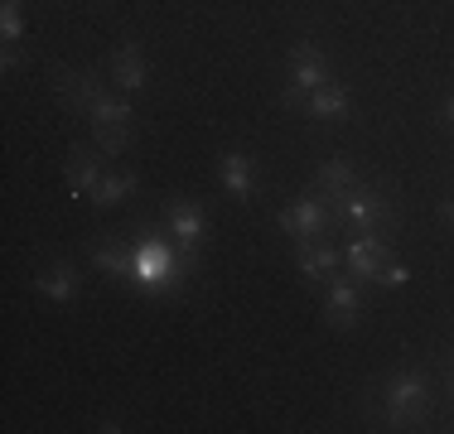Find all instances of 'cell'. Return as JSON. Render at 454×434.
<instances>
[{"instance_id":"cell-1","label":"cell","mask_w":454,"mask_h":434,"mask_svg":"<svg viewBox=\"0 0 454 434\" xmlns=\"http://www.w3.org/2000/svg\"><path fill=\"white\" fill-rule=\"evenodd\" d=\"M435 410V386L420 367H396L382 386H377L372 415L382 420V430H420Z\"/></svg>"},{"instance_id":"cell-2","label":"cell","mask_w":454,"mask_h":434,"mask_svg":"<svg viewBox=\"0 0 454 434\" xmlns=\"http://www.w3.org/2000/svg\"><path fill=\"white\" fill-rule=\"evenodd\" d=\"M333 217H339V227H348V232H392V227L402 222V208H396L392 183L358 179L339 203H333Z\"/></svg>"},{"instance_id":"cell-3","label":"cell","mask_w":454,"mask_h":434,"mask_svg":"<svg viewBox=\"0 0 454 434\" xmlns=\"http://www.w3.org/2000/svg\"><path fill=\"white\" fill-rule=\"evenodd\" d=\"M184 275H189L184 256H175L165 242L145 236V242L136 246V270H131V285L140 290V295L160 299V295H169V290H179V285H184Z\"/></svg>"},{"instance_id":"cell-4","label":"cell","mask_w":454,"mask_h":434,"mask_svg":"<svg viewBox=\"0 0 454 434\" xmlns=\"http://www.w3.org/2000/svg\"><path fill=\"white\" fill-rule=\"evenodd\" d=\"M324 82H329V58H324V49L315 39H295V49H290V58H286V87H280V102L300 106V102H309V92H319Z\"/></svg>"},{"instance_id":"cell-5","label":"cell","mask_w":454,"mask_h":434,"mask_svg":"<svg viewBox=\"0 0 454 434\" xmlns=\"http://www.w3.org/2000/svg\"><path fill=\"white\" fill-rule=\"evenodd\" d=\"M276 222H280V232H286L295 246H309V242H324V232H333V227H339V217H333V203L329 198L309 193V198L286 203V208L276 213Z\"/></svg>"},{"instance_id":"cell-6","label":"cell","mask_w":454,"mask_h":434,"mask_svg":"<svg viewBox=\"0 0 454 434\" xmlns=\"http://www.w3.org/2000/svg\"><path fill=\"white\" fill-rule=\"evenodd\" d=\"M88 116H92V140H97V150H102L106 159L121 155V150L131 145V136H136V112H131V102H126V97L102 92Z\"/></svg>"},{"instance_id":"cell-7","label":"cell","mask_w":454,"mask_h":434,"mask_svg":"<svg viewBox=\"0 0 454 434\" xmlns=\"http://www.w3.org/2000/svg\"><path fill=\"white\" fill-rule=\"evenodd\" d=\"M160 222H165V232L179 242L184 266L199 270V252H203V236H208V222H203L199 203H189V198H169V203H165V213H160Z\"/></svg>"},{"instance_id":"cell-8","label":"cell","mask_w":454,"mask_h":434,"mask_svg":"<svg viewBox=\"0 0 454 434\" xmlns=\"http://www.w3.org/2000/svg\"><path fill=\"white\" fill-rule=\"evenodd\" d=\"M358 319H363V280L333 275L329 285H324V323L339 329V333H348Z\"/></svg>"},{"instance_id":"cell-9","label":"cell","mask_w":454,"mask_h":434,"mask_svg":"<svg viewBox=\"0 0 454 434\" xmlns=\"http://www.w3.org/2000/svg\"><path fill=\"white\" fill-rule=\"evenodd\" d=\"M392 260V236L387 232H353V242L343 246V266L353 280H377V270Z\"/></svg>"},{"instance_id":"cell-10","label":"cell","mask_w":454,"mask_h":434,"mask_svg":"<svg viewBox=\"0 0 454 434\" xmlns=\"http://www.w3.org/2000/svg\"><path fill=\"white\" fill-rule=\"evenodd\" d=\"M106 73H112V82L121 87V92H145V87H150V58H145V49H140L136 39H121L112 49V58H106Z\"/></svg>"},{"instance_id":"cell-11","label":"cell","mask_w":454,"mask_h":434,"mask_svg":"<svg viewBox=\"0 0 454 434\" xmlns=\"http://www.w3.org/2000/svg\"><path fill=\"white\" fill-rule=\"evenodd\" d=\"M53 92H59V102L68 106V112H92L97 97H102L106 87L88 68H59V73H53Z\"/></svg>"},{"instance_id":"cell-12","label":"cell","mask_w":454,"mask_h":434,"mask_svg":"<svg viewBox=\"0 0 454 434\" xmlns=\"http://www.w3.org/2000/svg\"><path fill=\"white\" fill-rule=\"evenodd\" d=\"M102 150H82V145H73L68 150V165H63V183H68V198H92L97 193V183H102Z\"/></svg>"},{"instance_id":"cell-13","label":"cell","mask_w":454,"mask_h":434,"mask_svg":"<svg viewBox=\"0 0 454 434\" xmlns=\"http://www.w3.org/2000/svg\"><path fill=\"white\" fill-rule=\"evenodd\" d=\"M343 266V252L333 242H309V246H295V270L305 285H329Z\"/></svg>"},{"instance_id":"cell-14","label":"cell","mask_w":454,"mask_h":434,"mask_svg":"<svg viewBox=\"0 0 454 434\" xmlns=\"http://www.w3.org/2000/svg\"><path fill=\"white\" fill-rule=\"evenodd\" d=\"M35 285H39V295L53 299V304H73L82 295V270L73 266V260H49L35 275Z\"/></svg>"},{"instance_id":"cell-15","label":"cell","mask_w":454,"mask_h":434,"mask_svg":"<svg viewBox=\"0 0 454 434\" xmlns=\"http://www.w3.org/2000/svg\"><path fill=\"white\" fill-rule=\"evenodd\" d=\"M218 179H223V189L232 193L237 203H252L256 169H252V155H247V150H223L218 155Z\"/></svg>"},{"instance_id":"cell-16","label":"cell","mask_w":454,"mask_h":434,"mask_svg":"<svg viewBox=\"0 0 454 434\" xmlns=\"http://www.w3.org/2000/svg\"><path fill=\"white\" fill-rule=\"evenodd\" d=\"M305 116H315V121H348L353 116V92L343 82H324L319 92H309Z\"/></svg>"},{"instance_id":"cell-17","label":"cell","mask_w":454,"mask_h":434,"mask_svg":"<svg viewBox=\"0 0 454 434\" xmlns=\"http://www.w3.org/2000/svg\"><path fill=\"white\" fill-rule=\"evenodd\" d=\"M363 174L348 165V159H324V165L315 169V183H309V193H319V198H329V203H339L343 193L358 183Z\"/></svg>"},{"instance_id":"cell-18","label":"cell","mask_w":454,"mask_h":434,"mask_svg":"<svg viewBox=\"0 0 454 434\" xmlns=\"http://www.w3.org/2000/svg\"><path fill=\"white\" fill-rule=\"evenodd\" d=\"M136 174L131 169H121V174H102V183H97V193H92V203H97V213H106V208H121L126 198L136 193Z\"/></svg>"},{"instance_id":"cell-19","label":"cell","mask_w":454,"mask_h":434,"mask_svg":"<svg viewBox=\"0 0 454 434\" xmlns=\"http://www.w3.org/2000/svg\"><path fill=\"white\" fill-rule=\"evenodd\" d=\"M92 266L112 280H131L136 270V246H92Z\"/></svg>"},{"instance_id":"cell-20","label":"cell","mask_w":454,"mask_h":434,"mask_svg":"<svg viewBox=\"0 0 454 434\" xmlns=\"http://www.w3.org/2000/svg\"><path fill=\"white\" fill-rule=\"evenodd\" d=\"M0 39L5 43L25 39V0H0Z\"/></svg>"},{"instance_id":"cell-21","label":"cell","mask_w":454,"mask_h":434,"mask_svg":"<svg viewBox=\"0 0 454 434\" xmlns=\"http://www.w3.org/2000/svg\"><path fill=\"white\" fill-rule=\"evenodd\" d=\"M406 280H411V266H402V260L392 256L382 270H377V280H372V285H382V290H402Z\"/></svg>"},{"instance_id":"cell-22","label":"cell","mask_w":454,"mask_h":434,"mask_svg":"<svg viewBox=\"0 0 454 434\" xmlns=\"http://www.w3.org/2000/svg\"><path fill=\"white\" fill-rule=\"evenodd\" d=\"M20 63H25L20 58V43H5V53H0V73H15Z\"/></svg>"},{"instance_id":"cell-23","label":"cell","mask_w":454,"mask_h":434,"mask_svg":"<svg viewBox=\"0 0 454 434\" xmlns=\"http://www.w3.org/2000/svg\"><path fill=\"white\" fill-rule=\"evenodd\" d=\"M440 217H445V222H450V227H454V198H450V203H445V208H440Z\"/></svg>"},{"instance_id":"cell-24","label":"cell","mask_w":454,"mask_h":434,"mask_svg":"<svg viewBox=\"0 0 454 434\" xmlns=\"http://www.w3.org/2000/svg\"><path fill=\"white\" fill-rule=\"evenodd\" d=\"M445 121L454 126V97H450V102H445Z\"/></svg>"},{"instance_id":"cell-25","label":"cell","mask_w":454,"mask_h":434,"mask_svg":"<svg viewBox=\"0 0 454 434\" xmlns=\"http://www.w3.org/2000/svg\"><path fill=\"white\" fill-rule=\"evenodd\" d=\"M450 382H454V347H450ZM454 391V386H450Z\"/></svg>"}]
</instances>
